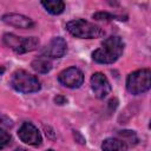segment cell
Masks as SVG:
<instances>
[{"mask_svg":"<svg viewBox=\"0 0 151 151\" xmlns=\"http://www.w3.org/2000/svg\"><path fill=\"white\" fill-rule=\"evenodd\" d=\"M47 151H53V150H47Z\"/></svg>","mask_w":151,"mask_h":151,"instance_id":"obj_22","label":"cell"},{"mask_svg":"<svg viewBox=\"0 0 151 151\" xmlns=\"http://www.w3.org/2000/svg\"><path fill=\"white\" fill-rule=\"evenodd\" d=\"M67 51V44L64 38L61 37H54L41 51V55L46 57L48 59H55V58H61L66 54Z\"/></svg>","mask_w":151,"mask_h":151,"instance_id":"obj_8","label":"cell"},{"mask_svg":"<svg viewBox=\"0 0 151 151\" xmlns=\"http://www.w3.org/2000/svg\"><path fill=\"white\" fill-rule=\"evenodd\" d=\"M58 80L61 85H64L66 87L78 88L84 83V74L78 67L71 66V67H67V68L63 70L59 73Z\"/></svg>","mask_w":151,"mask_h":151,"instance_id":"obj_6","label":"cell"},{"mask_svg":"<svg viewBox=\"0 0 151 151\" xmlns=\"http://www.w3.org/2000/svg\"><path fill=\"white\" fill-rule=\"evenodd\" d=\"M18 136L21 142L32 146H39L42 142L39 130L32 123H28V122L22 123V125L18 130Z\"/></svg>","mask_w":151,"mask_h":151,"instance_id":"obj_7","label":"cell"},{"mask_svg":"<svg viewBox=\"0 0 151 151\" xmlns=\"http://www.w3.org/2000/svg\"><path fill=\"white\" fill-rule=\"evenodd\" d=\"M90 83H91V87H92V91H93L94 96L99 99H104L105 97H107L110 94L111 90H112L109 79L101 72L93 73L92 77H91Z\"/></svg>","mask_w":151,"mask_h":151,"instance_id":"obj_9","label":"cell"},{"mask_svg":"<svg viewBox=\"0 0 151 151\" xmlns=\"http://www.w3.org/2000/svg\"><path fill=\"white\" fill-rule=\"evenodd\" d=\"M31 67L38 73H48L52 70V61L51 59L40 55L31 63Z\"/></svg>","mask_w":151,"mask_h":151,"instance_id":"obj_12","label":"cell"},{"mask_svg":"<svg viewBox=\"0 0 151 151\" xmlns=\"http://www.w3.org/2000/svg\"><path fill=\"white\" fill-rule=\"evenodd\" d=\"M12 87L21 93H34L41 88L39 79L25 70H17L11 78Z\"/></svg>","mask_w":151,"mask_h":151,"instance_id":"obj_3","label":"cell"},{"mask_svg":"<svg viewBox=\"0 0 151 151\" xmlns=\"http://www.w3.org/2000/svg\"><path fill=\"white\" fill-rule=\"evenodd\" d=\"M53 100H54V103H55L57 105H64V104H66V103H67V98H66V97H64V96H61V94L55 96Z\"/></svg>","mask_w":151,"mask_h":151,"instance_id":"obj_19","label":"cell"},{"mask_svg":"<svg viewBox=\"0 0 151 151\" xmlns=\"http://www.w3.org/2000/svg\"><path fill=\"white\" fill-rule=\"evenodd\" d=\"M12 125H13V123L11 119H8L7 117L0 116V130H6V129L11 127Z\"/></svg>","mask_w":151,"mask_h":151,"instance_id":"obj_17","label":"cell"},{"mask_svg":"<svg viewBox=\"0 0 151 151\" xmlns=\"http://www.w3.org/2000/svg\"><path fill=\"white\" fill-rule=\"evenodd\" d=\"M66 29L73 37L80 39H96L104 37L105 34L101 27L84 19H76L68 21L66 24Z\"/></svg>","mask_w":151,"mask_h":151,"instance_id":"obj_2","label":"cell"},{"mask_svg":"<svg viewBox=\"0 0 151 151\" xmlns=\"http://www.w3.org/2000/svg\"><path fill=\"white\" fill-rule=\"evenodd\" d=\"M129 145L118 138H106L101 143L103 151H127Z\"/></svg>","mask_w":151,"mask_h":151,"instance_id":"obj_11","label":"cell"},{"mask_svg":"<svg viewBox=\"0 0 151 151\" xmlns=\"http://www.w3.org/2000/svg\"><path fill=\"white\" fill-rule=\"evenodd\" d=\"M73 136H74V139H76L77 143H79V144H81V145H84V144L86 143L84 136H83L79 131H73Z\"/></svg>","mask_w":151,"mask_h":151,"instance_id":"obj_18","label":"cell"},{"mask_svg":"<svg viewBox=\"0 0 151 151\" xmlns=\"http://www.w3.org/2000/svg\"><path fill=\"white\" fill-rule=\"evenodd\" d=\"M93 19L96 20H126V17L123 18V17H119V15H114V14H111V13H107V12H97L92 15Z\"/></svg>","mask_w":151,"mask_h":151,"instance_id":"obj_14","label":"cell"},{"mask_svg":"<svg viewBox=\"0 0 151 151\" xmlns=\"http://www.w3.org/2000/svg\"><path fill=\"white\" fill-rule=\"evenodd\" d=\"M11 140H12V137L7 132V130H0V150L8 146L11 144Z\"/></svg>","mask_w":151,"mask_h":151,"instance_id":"obj_16","label":"cell"},{"mask_svg":"<svg viewBox=\"0 0 151 151\" xmlns=\"http://www.w3.org/2000/svg\"><path fill=\"white\" fill-rule=\"evenodd\" d=\"M15 151H27L26 149H22V147H19V149H17Z\"/></svg>","mask_w":151,"mask_h":151,"instance_id":"obj_21","label":"cell"},{"mask_svg":"<svg viewBox=\"0 0 151 151\" xmlns=\"http://www.w3.org/2000/svg\"><path fill=\"white\" fill-rule=\"evenodd\" d=\"M41 5L48 13L53 15L61 14L65 9V2L61 0H44L41 1Z\"/></svg>","mask_w":151,"mask_h":151,"instance_id":"obj_13","label":"cell"},{"mask_svg":"<svg viewBox=\"0 0 151 151\" xmlns=\"http://www.w3.org/2000/svg\"><path fill=\"white\" fill-rule=\"evenodd\" d=\"M6 46L12 48L18 54H24L34 51L39 46V39L35 37H18L13 33H5L2 38Z\"/></svg>","mask_w":151,"mask_h":151,"instance_id":"obj_5","label":"cell"},{"mask_svg":"<svg viewBox=\"0 0 151 151\" xmlns=\"http://www.w3.org/2000/svg\"><path fill=\"white\" fill-rule=\"evenodd\" d=\"M1 20L13 27L17 28H22V29H27V28H33L34 27V21L24 15V14H19V13H7L5 15H2Z\"/></svg>","mask_w":151,"mask_h":151,"instance_id":"obj_10","label":"cell"},{"mask_svg":"<svg viewBox=\"0 0 151 151\" xmlns=\"http://www.w3.org/2000/svg\"><path fill=\"white\" fill-rule=\"evenodd\" d=\"M125 44L118 35H111L101 42V47L92 52V59L98 64H113L123 54Z\"/></svg>","mask_w":151,"mask_h":151,"instance_id":"obj_1","label":"cell"},{"mask_svg":"<svg viewBox=\"0 0 151 151\" xmlns=\"http://www.w3.org/2000/svg\"><path fill=\"white\" fill-rule=\"evenodd\" d=\"M4 72H5V67H4L2 65H0V77L2 76V73H4Z\"/></svg>","mask_w":151,"mask_h":151,"instance_id":"obj_20","label":"cell"},{"mask_svg":"<svg viewBox=\"0 0 151 151\" xmlns=\"http://www.w3.org/2000/svg\"><path fill=\"white\" fill-rule=\"evenodd\" d=\"M151 87V71L149 68L137 70L127 76L126 90L131 94H142Z\"/></svg>","mask_w":151,"mask_h":151,"instance_id":"obj_4","label":"cell"},{"mask_svg":"<svg viewBox=\"0 0 151 151\" xmlns=\"http://www.w3.org/2000/svg\"><path fill=\"white\" fill-rule=\"evenodd\" d=\"M119 136L123 137L122 140L127 139V140H130V142L133 143V144H137V142H138V137H137L136 132H134V131H131V130H123V131H119Z\"/></svg>","mask_w":151,"mask_h":151,"instance_id":"obj_15","label":"cell"}]
</instances>
